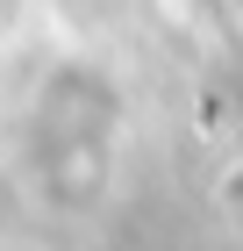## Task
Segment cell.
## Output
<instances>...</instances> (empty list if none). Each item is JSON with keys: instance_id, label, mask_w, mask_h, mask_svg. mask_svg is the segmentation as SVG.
<instances>
[{"instance_id": "1", "label": "cell", "mask_w": 243, "mask_h": 251, "mask_svg": "<svg viewBox=\"0 0 243 251\" xmlns=\"http://www.w3.org/2000/svg\"><path fill=\"white\" fill-rule=\"evenodd\" d=\"M114 144H122V100L114 79L93 65H65L43 79L36 115H29V173L57 208H86L108 187Z\"/></svg>"}, {"instance_id": "2", "label": "cell", "mask_w": 243, "mask_h": 251, "mask_svg": "<svg viewBox=\"0 0 243 251\" xmlns=\"http://www.w3.org/2000/svg\"><path fill=\"white\" fill-rule=\"evenodd\" d=\"M229 194H236V201H243V173H236V179H229Z\"/></svg>"}]
</instances>
